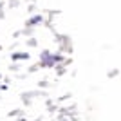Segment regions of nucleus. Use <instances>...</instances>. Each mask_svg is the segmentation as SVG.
I'll use <instances>...</instances> for the list:
<instances>
[{
	"mask_svg": "<svg viewBox=\"0 0 121 121\" xmlns=\"http://www.w3.org/2000/svg\"><path fill=\"white\" fill-rule=\"evenodd\" d=\"M40 20H42L40 16H35V18H33V20H31V24H36V22H40Z\"/></svg>",
	"mask_w": 121,
	"mask_h": 121,
	"instance_id": "nucleus-1",
	"label": "nucleus"
}]
</instances>
